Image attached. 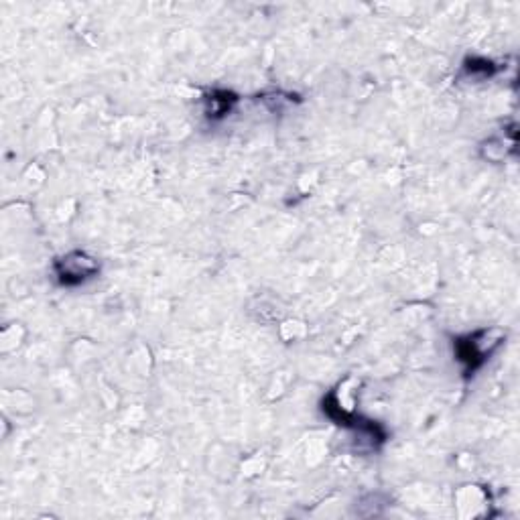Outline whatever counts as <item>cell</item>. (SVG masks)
<instances>
[{
	"label": "cell",
	"instance_id": "6da1fadb",
	"mask_svg": "<svg viewBox=\"0 0 520 520\" xmlns=\"http://www.w3.org/2000/svg\"><path fill=\"white\" fill-rule=\"evenodd\" d=\"M500 344L502 336L498 330H482L455 342V356L464 364V374L474 376V372L484 366L486 358L492 356Z\"/></svg>",
	"mask_w": 520,
	"mask_h": 520
},
{
	"label": "cell",
	"instance_id": "3957f363",
	"mask_svg": "<svg viewBox=\"0 0 520 520\" xmlns=\"http://www.w3.org/2000/svg\"><path fill=\"white\" fill-rule=\"evenodd\" d=\"M236 102V98L228 92H220V94H212L208 98V116L212 118H220V116H226L230 112V106Z\"/></svg>",
	"mask_w": 520,
	"mask_h": 520
},
{
	"label": "cell",
	"instance_id": "7a4b0ae2",
	"mask_svg": "<svg viewBox=\"0 0 520 520\" xmlns=\"http://www.w3.org/2000/svg\"><path fill=\"white\" fill-rule=\"evenodd\" d=\"M53 273L61 287H78L100 273V265L94 256L82 250L68 252L53 263Z\"/></svg>",
	"mask_w": 520,
	"mask_h": 520
}]
</instances>
